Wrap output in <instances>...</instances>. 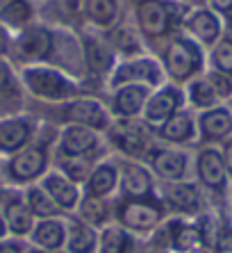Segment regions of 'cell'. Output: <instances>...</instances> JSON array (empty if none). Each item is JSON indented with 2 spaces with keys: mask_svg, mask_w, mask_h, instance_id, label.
I'll return each instance as SVG.
<instances>
[{
  "mask_svg": "<svg viewBox=\"0 0 232 253\" xmlns=\"http://www.w3.org/2000/svg\"><path fill=\"white\" fill-rule=\"evenodd\" d=\"M23 80L32 94L46 100H64L76 91V87L64 76L50 69H28L23 73Z\"/></svg>",
  "mask_w": 232,
  "mask_h": 253,
  "instance_id": "1",
  "label": "cell"
},
{
  "mask_svg": "<svg viewBox=\"0 0 232 253\" xmlns=\"http://www.w3.org/2000/svg\"><path fill=\"white\" fill-rule=\"evenodd\" d=\"M200 66V53L198 46L189 39H180L168 46L166 50V69L175 80H185Z\"/></svg>",
  "mask_w": 232,
  "mask_h": 253,
  "instance_id": "2",
  "label": "cell"
},
{
  "mask_svg": "<svg viewBox=\"0 0 232 253\" xmlns=\"http://www.w3.org/2000/svg\"><path fill=\"white\" fill-rule=\"evenodd\" d=\"M137 21L144 35L148 37H162L171 23V12L168 5L162 0H139L137 5Z\"/></svg>",
  "mask_w": 232,
  "mask_h": 253,
  "instance_id": "3",
  "label": "cell"
},
{
  "mask_svg": "<svg viewBox=\"0 0 232 253\" xmlns=\"http://www.w3.org/2000/svg\"><path fill=\"white\" fill-rule=\"evenodd\" d=\"M121 224L130 230H151L159 224L162 210L151 201H130L118 212Z\"/></svg>",
  "mask_w": 232,
  "mask_h": 253,
  "instance_id": "4",
  "label": "cell"
},
{
  "mask_svg": "<svg viewBox=\"0 0 232 253\" xmlns=\"http://www.w3.org/2000/svg\"><path fill=\"white\" fill-rule=\"evenodd\" d=\"M50 48H52V35L41 25L28 28L16 42V53L21 55V59H41L50 53Z\"/></svg>",
  "mask_w": 232,
  "mask_h": 253,
  "instance_id": "5",
  "label": "cell"
},
{
  "mask_svg": "<svg viewBox=\"0 0 232 253\" xmlns=\"http://www.w3.org/2000/svg\"><path fill=\"white\" fill-rule=\"evenodd\" d=\"M43 167H46V148L32 146V148H25L23 153H18L9 162V173L16 180H32V178H37L43 171Z\"/></svg>",
  "mask_w": 232,
  "mask_h": 253,
  "instance_id": "6",
  "label": "cell"
},
{
  "mask_svg": "<svg viewBox=\"0 0 232 253\" xmlns=\"http://www.w3.org/2000/svg\"><path fill=\"white\" fill-rule=\"evenodd\" d=\"M66 117L77 126H87L91 130L107 128V114L96 100H73L66 107Z\"/></svg>",
  "mask_w": 232,
  "mask_h": 253,
  "instance_id": "7",
  "label": "cell"
},
{
  "mask_svg": "<svg viewBox=\"0 0 232 253\" xmlns=\"http://www.w3.org/2000/svg\"><path fill=\"white\" fill-rule=\"evenodd\" d=\"M180 100H182V96L178 89H162V91H157V94L148 100V105H146V119L153 121V124L168 121V119L175 114Z\"/></svg>",
  "mask_w": 232,
  "mask_h": 253,
  "instance_id": "8",
  "label": "cell"
},
{
  "mask_svg": "<svg viewBox=\"0 0 232 253\" xmlns=\"http://www.w3.org/2000/svg\"><path fill=\"white\" fill-rule=\"evenodd\" d=\"M198 176L207 187L219 189L226 183V162H223V155H219L216 151L207 148L198 155Z\"/></svg>",
  "mask_w": 232,
  "mask_h": 253,
  "instance_id": "9",
  "label": "cell"
},
{
  "mask_svg": "<svg viewBox=\"0 0 232 253\" xmlns=\"http://www.w3.org/2000/svg\"><path fill=\"white\" fill-rule=\"evenodd\" d=\"M32 135V126L25 119H7L0 124V151L12 153L16 148L25 146Z\"/></svg>",
  "mask_w": 232,
  "mask_h": 253,
  "instance_id": "10",
  "label": "cell"
},
{
  "mask_svg": "<svg viewBox=\"0 0 232 253\" xmlns=\"http://www.w3.org/2000/svg\"><path fill=\"white\" fill-rule=\"evenodd\" d=\"M46 192H48V196L55 201V206L64 208V210L76 208L77 199H80L76 183H73L71 178L62 176V173H50V176L46 178Z\"/></svg>",
  "mask_w": 232,
  "mask_h": 253,
  "instance_id": "11",
  "label": "cell"
},
{
  "mask_svg": "<svg viewBox=\"0 0 232 253\" xmlns=\"http://www.w3.org/2000/svg\"><path fill=\"white\" fill-rule=\"evenodd\" d=\"M98 144L96 132L91 128H82V126H69L62 132V151L66 155H84Z\"/></svg>",
  "mask_w": 232,
  "mask_h": 253,
  "instance_id": "12",
  "label": "cell"
},
{
  "mask_svg": "<svg viewBox=\"0 0 232 253\" xmlns=\"http://www.w3.org/2000/svg\"><path fill=\"white\" fill-rule=\"evenodd\" d=\"M146 98H148V84H125L114 96V110L121 117H134L141 112Z\"/></svg>",
  "mask_w": 232,
  "mask_h": 253,
  "instance_id": "13",
  "label": "cell"
},
{
  "mask_svg": "<svg viewBox=\"0 0 232 253\" xmlns=\"http://www.w3.org/2000/svg\"><path fill=\"white\" fill-rule=\"evenodd\" d=\"M187 28L203 43H214L221 35L219 18L214 16V12H209V9H198V12H193L192 16H189V21H187Z\"/></svg>",
  "mask_w": 232,
  "mask_h": 253,
  "instance_id": "14",
  "label": "cell"
},
{
  "mask_svg": "<svg viewBox=\"0 0 232 253\" xmlns=\"http://www.w3.org/2000/svg\"><path fill=\"white\" fill-rule=\"evenodd\" d=\"M153 167L162 178L168 180H180L187 171V158L175 151H157L153 155Z\"/></svg>",
  "mask_w": 232,
  "mask_h": 253,
  "instance_id": "15",
  "label": "cell"
},
{
  "mask_svg": "<svg viewBox=\"0 0 232 253\" xmlns=\"http://www.w3.org/2000/svg\"><path fill=\"white\" fill-rule=\"evenodd\" d=\"M200 130H203V135L207 139H221L228 132H232V117L226 110H212V112L203 114Z\"/></svg>",
  "mask_w": 232,
  "mask_h": 253,
  "instance_id": "16",
  "label": "cell"
},
{
  "mask_svg": "<svg viewBox=\"0 0 232 253\" xmlns=\"http://www.w3.org/2000/svg\"><path fill=\"white\" fill-rule=\"evenodd\" d=\"M32 18V5L28 0H7L0 7V23H5L7 28H23Z\"/></svg>",
  "mask_w": 232,
  "mask_h": 253,
  "instance_id": "17",
  "label": "cell"
},
{
  "mask_svg": "<svg viewBox=\"0 0 232 253\" xmlns=\"http://www.w3.org/2000/svg\"><path fill=\"white\" fill-rule=\"evenodd\" d=\"M134 78H139V80H146V83H157L159 80V73H157V64L153 62H134V64H125L118 69L116 78L112 80L114 87L123 84L125 80H134Z\"/></svg>",
  "mask_w": 232,
  "mask_h": 253,
  "instance_id": "18",
  "label": "cell"
},
{
  "mask_svg": "<svg viewBox=\"0 0 232 253\" xmlns=\"http://www.w3.org/2000/svg\"><path fill=\"white\" fill-rule=\"evenodd\" d=\"M123 189L130 196H146L151 192V176L148 171L137 165L123 167Z\"/></svg>",
  "mask_w": 232,
  "mask_h": 253,
  "instance_id": "19",
  "label": "cell"
},
{
  "mask_svg": "<svg viewBox=\"0 0 232 253\" xmlns=\"http://www.w3.org/2000/svg\"><path fill=\"white\" fill-rule=\"evenodd\" d=\"M89 21H93L100 28H107L118 16V2L116 0H84Z\"/></svg>",
  "mask_w": 232,
  "mask_h": 253,
  "instance_id": "20",
  "label": "cell"
},
{
  "mask_svg": "<svg viewBox=\"0 0 232 253\" xmlns=\"http://www.w3.org/2000/svg\"><path fill=\"white\" fill-rule=\"evenodd\" d=\"M5 219H7V226L12 230L14 235H25L30 228H32V212L23 206V203H18V201H12V203H7L5 208Z\"/></svg>",
  "mask_w": 232,
  "mask_h": 253,
  "instance_id": "21",
  "label": "cell"
},
{
  "mask_svg": "<svg viewBox=\"0 0 232 253\" xmlns=\"http://www.w3.org/2000/svg\"><path fill=\"white\" fill-rule=\"evenodd\" d=\"M96 247V233L89 226L73 221L69 228V251L71 253H91Z\"/></svg>",
  "mask_w": 232,
  "mask_h": 253,
  "instance_id": "22",
  "label": "cell"
},
{
  "mask_svg": "<svg viewBox=\"0 0 232 253\" xmlns=\"http://www.w3.org/2000/svg\"><path fill=\"white\" fill-rule=\"evenodd\" d=\"M193 135V121L189 114H173L162 126V137L168 141H185Z\"/></svg>",
  "mask_w": 232,
  "mask_h": 253,
  "instance_id": "23",
  "label": "cell"
},
{
  "mask_svg": "<svg viewBox=\"0 0 232 253\" xmlns=\"http://www.w3.org/2000/svg\"><path fill=\"white\" fill-rule=\"evenodd\" d=\"M32 240L43 249H57L64 242V226L59 221H43V224H39L35 228Z\"/></svg>",
  "mask_w": 232,
  "mask_h": 253,
  "instance_id": "24",
  "label": "cell"
},
{
  "mask_svg": "<svg viewBox=\"0 0 232 253\" xmlns=\"http://www.w3.org/2000/svg\"><path fill=\"white\" fill-rule=\"evenodd\" d=\"M116 180H118V176H116L114 167L103 165V167H98V169L93 171L91 178H89V192H91L96 199H98V196L110 194L112 189H114Z\"/></svg>",
  "mask_w": 232,
  "mask_h": 253,
  "instance_id": "25",
  "label": "cell"
},
{
  "mask_svg": "<svg viewBox=\"0 0 232 253\" xmlns=\"http://www.w3.org/2000/svg\"><path fill=\"white\" fill-rule=\"evenodd\" d=\"M28 206H30V212L37 214V217H55L57 214V206H55V201L43 192V189H37L32 187L28 192Z\"/></svg>",
  "mask_w": 232,
  "mask_h": 253,
  "instance_id": "26",
  "label": "cell"
},
{
  "mask_svg": "<svg viewBox=\"0 0 232 253\" xmlns=\"http://www.w3.org/2000/svg\"><path fill=\"white\" fill-rule=\"evenodd\" d=\"M171 240H173V247L178 251H193L198 247V242H200V233L187 224H173Z\"/></svg>",
  "mask_w": 232,
  "mask_h": 253,
  "instance_id": "27",
  "label": "cell"
},
{
  "mask_svg": "<svg viewBox=\"0 0 232 253\" xmlns=\"http://www.w3.org/2000/svg\"><path fill=\"white\" fill-rule=\"evenodd\" d=\"M114 139L118 141V146L130 151V153H137L144 144V135H141V130L132 124H121V128L114 130Z\"/></svg>",
  "mask_w": 232,
  "mask_h": 253,
  "instance_id": "28",
  "label": "cell"
},
{
  "mask_svg": "<svg viewBox=\"0 0 232 253\" xmlns=\"http://www.w3.org/2000/svg\"><path fill=\"white\" fill-rule=\"evenodd\" d=\"M130 237L121 228H107L100 237V251L103 253H128Z\"/></svg>",
  "mask_w": 232,
  "mask_h": 253,
  "instance_id": "29",
  "label": "cell"
},
{
  "mask_svg": "<svg viewBox=\"0 0 232 253\" xmlns=\"http://www.w3.org/2000/svg\"><path fill=\"white\" fill-rule=\"evenodd\" d=\"M87 62L89 66H91V71H96V73H103V71L110 69L112 64V53L110 48L103 46L100 42H87Z\"/></svg>",
  "mask_w": 232,
  "mask_h": 253,
  "instance_id": "30",
  "label": "cell"
},
{
  "mask_svg": "<svg viewBox=\"0 0 232 253\" xmlns=\"http://www.w3.org/2000/svg\"><path fill=\"white\" fill-rule=\"evenodd\" d=\"M171 201H173L182 212L198 210V194L192 185H175V187L171 189Z\"/></svg>",
  "mask_w": 232,
  "mask_h": 253,
  "instance_id": "31",
  "label": "cell"
},
{
  "mask_svg": "<svg viewBox=\"0 0 232 253\" xmlns=\"http://www.w3.org/2000/svg\"><path fill=\"white\" fill-rule=\"evenodd\" d=\"M189 96H192V103L196 107H209V105H214V100H216L214 89H212V84L207 80H196L189 87Z\"/></svg>",
  "mask_w": 232,
  "mask_h": 253,
  "instance_id": "32",
  "label": "cell"
},
{
  "mask_svg": "<svg viewBox=\"0 0 232 253\" xmlns=\"http://www.w3.org/2000/svg\"><path fill=\"white\" fill-rule=\"evenodd\" d=\"M80 214H82V219H84V221H89L91 226H98V224H103V221H105L107 210H105V206L100 203V199L89 196V199H84V203H82Z\"/></svg>",
  "mask_w": 232,
  "mask_h": 253,
  "instance_id": "33",
  "label": "cell"
},
{
  "mask_svg": "<svg viewBox=\"0 0 232 253\" xmlns=\"http://www.w3.org/2000/svg\"><path fill=\"white\" fill-rule=\"evenodd\" d=\"M212 59H214V66L221 71V73L232 76V42L230 39H223V42L214 48Z\"/></svg>",
  "mask_w": 232,
  "mask_h": 253,
  "instance_id": "34",
  "label": "cell"
},
{
  "mask_svg": "<svg viewBox=\"0 0 232 253\" xmlns=\"http://www.w3.org/2000/svg\"><path fill=\"white\" fill-rule=\"evenodd\" d=\"M112 39H114L116 48H121V50H128V53H134V50H139V43H137L134 35L130 32L128 28H118V30H114Z\"/></svg>",
  "mask_w": 232,
  "mask_h": 253,
  "instance_id": "35",
  "label": "cell"
},
{
  "mask_svg": "<svg viewBox=\"0 0 232 253\" xmlns=\"http://www.w3.org/2000/svg\"><path fill=\"white\" fill-rule=\"evenodd\" d=\"M207 83L212 84V89H214L216 96H230L232 94V83L228 80L226 73H212Z\"/></svg>",
  "mask_w": 232,
  "mask_h": 253,
  "instance_id": "36",
  "label": "cell"
},
{
  "mask_svg": "<svg viewBox=\"0 0 232 253\" xmlns=\"http://www.w3.org/2000/svg\"><path fill=\"white\" fill-rule=\"evenodd\" d=\"M216 253H232V230L221 233L219 242H216Z\"/></svg>",
  "mask_w": 232,
  "mask_h": 253,
  "instance_id": "37",
  "label": "cell"
},
{
  "mask_svg": "<svg viewBox=\"0 0 232 253\" xmlns=\"http://www.w3.org/2000/svg\"><path fill=\"white\" fill-rule=\"evenodd\" d=\"M212 7L223 14H232V0H212Z\"/></svg>",
  "mask_w": 232,
  "mask_h": 253,
  "instance_id": "38",
  "label": "cell"
},
{
  "mask_svg": "<svg viewBox=\"0 0 232 253\" xmlns=\"http://www.w3.org/2000/svg\"><path fill=\"white\" fill-rule=\"evenodd\" d=\"M7 48H9V35H7L5 25H0V55H5Z\"/></svg>",
  "mask_w": 232,
  "mask_h": 253,
  "instance_id": "39",
  "label": "cell"
},
{
  "mask_svg": "<svg viewBox=\"0 0 232 253\" xmlns=\"http://www.w3.org/2000/svg\"><path fill=\"white\" fill-rule=\"evenodd\" d=\"M223 162H226V169L232 173V141L226 144V151H223Z\"/></svg>",
  "mask_w": 232,
  "mask_h": 253,
  "instance_id": "40",
  "label": "cell"
},
{
  "mask_svg": "<svg viewBox=\"0 0 232 253\" xmlns=\"http://www.w3.org/2000/svg\"><path fill=\"white\" fill-rule=\"evenodd\" d=\"M0 253H23V249L18 247V244H0Z\"/></svg>",
  "mask_w": 232,
  "mask_h": 253,
  "instance_id": "41",
  "label": "cell"
},
{
  "mask_svg": "<svg viewBox=\"0 0 232 253\" xmlns=\"http://www.w3.org/2000/svg\"><path fill=\"white\" fill-rule=\"evenodd\" d=\"M7 76H9V71H7L5 64H0V87L7 83Z\"/></svg>",
  "mask_w": 232,
  "mask_h": 253,
  "instance_id": "42",
  "label": "cell"
},
{
  "mask_svg": "<svg viewBox=\"0 0 232 253\" xmlns=\"http://www.w3.org/2000/svg\"><path fill=\"white\" fill-rule=\"evenodd\" d=\"M192 253H212V251H209V249H207V247H200V249H198V247H196V249H193V251H192Z\"/></svg>",
  "mask_w": 232,
  "mask_h": 253,
  "instance_id": "43",
  "label": "cell"
},
{
  "mask_svg": "<svg viewBox=\"0 0 232 253\" xmlns=\"http://www.w3.org/2000/svg\"><path fill=\"white\" fill-rule=\"evenodd\" d=\"M5 237V221H2V217H0V240Z\"/></svg>",
  "mask_w": 232,
  "mask_h": 253,
  "instance_id": "44",
  "label": "cell"
},
{
  "mask_svg": "<svg viewBox=\"0 0 232 253\" xmlns=\"http://www.w3.org/2000/svg\"><path fill=\"white\" fill-rule=\"evenodd\" d=\"M35 253H62V251H50V249H46V251H35Z\"/></svg>",
  "mask_w": 232,
  "mask_h": 253,
  "instance_id": "45",
  "label": "cell"
},
{
  "mask_svg": "<svg viewBox=\"0 0 232 253\" xmlns=\"http://www.w3.org/2000/svg\"><path fill=\"white\" fill-rule=\"evenodd\" d=\"M230 37H232V21H230ZM230 42H232V39H230Z\"/></svg>",
  "mask_w": 232,
  "mask_h": 253,
  "instance_id": "46",
  "label": "cell"
},
{
  "mask_svg": "<svg viewBox=\"0 0 232 253\" xmlns=\"http://www.w3.org/2000/svg\"><path fill=\"white\" fill-rule=\"evenodd\" d=\"M182 2H196V0H182Z\"/></svg>",
  "mask_w": 232,
  "mask_h": 253,
  "instance_id": "47",
  "label": "cell"
}]
</instances>
